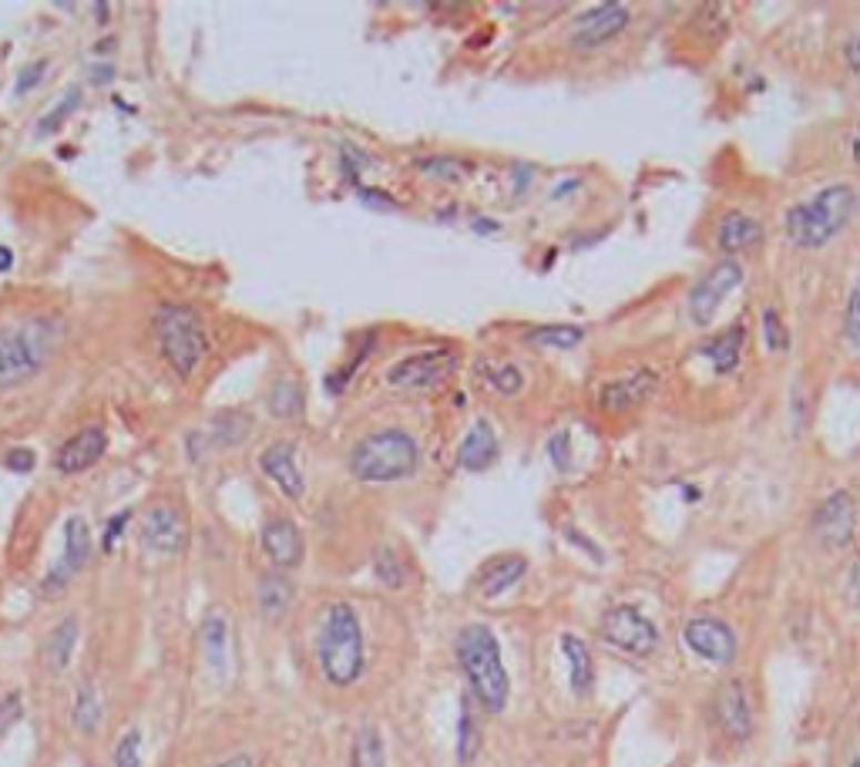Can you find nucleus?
I'll return each instance as SVG.
<instances>
[{"mask_svg": "<svg viewBox=\"0 0 860 767\" xmlns=\"http://www.w3.org/2000/svg\"><path fill=\"white\" fill-rule=\"evenodd\" d=\"M860 209V195L847 182H833L783 212V236L797 250H820L833 243Z\"/></svg>", "mask_w": 860, "mask_h": 767, "instance_id": "obj_1", "label": "nucleus"}, {"mask_svg": "<svg viewBox=\"0 0 860 767\" xmlns=\"http://www.w3.org/2000/svg\"><path fill=\"white\" fill-rule=\"evenodd\" d=\"M454 653H457L461 674H464L474 700L487 714H502L508 707V697H512V680H508V670H505V660H502L498 636L490 633L484 623H471L457 633Z\"/></svg>", "mask_w": 860, "mask_h": 767, "instance_id": "obj_2", "label": "nucleus"}, {"mask_svg": "<svg viewBox=\"0 0 860 767\" xmlns=\"http://www.w3.org/2000/svg\"><path fill=\"white\" fill-rule=\"evenodd\" d=\"M316 664L326 684L333 687H353L363 677L366 667V643L360 616L350 603L336 599L326 606L320 633H316Z\"/></svg>", "mask_w": 860, "mask_h": 767, "instance_id": "obj_3", "label": "nucleus"}, {"mask_svg": "<svg viewBox=\"0 0 860 767\" xmlns=\"http://www.w3.org/2000/svg\"><path fill=\"white\" fill-rule=\"evenodd\" d=\"M421 468V445L404 427H384L360 437L350 452V475L371 485L404 482Z\"/></svg>", "mask_w": 860, "mask_h": 767, "instance_id": "obj_4", "label": "nucleus"}, {"mask_svg": "<svg viewBox=\"0 0 860 767\" xmlns=\"http://www.w3.org/2000/svg\"><path fill=\"white\" fill-rule=\"evenodd\" d=\"M152 331H155V344L162 351V357L169 361V367L185 381L195 374V367L202 364V357L209 354V337L202 320L182 306V303H162L152 313Z\"/></svg>", "mask_w": 860, "mask_h": 767, "instance_id": "obj_5", "label": "nucleus"}, {"mask_svg": "<svg viewBox=\"0 0 860 767\" xmlns=\"http://www.w3.org/2000/svg\"><path fill=\"white\" fill-rule=\"evenodd\" d=\"M601 639L611 643L616 649L629 653V656H652L659 649V629L656 623L636 609V606H611L605 616H601Z\"/></svg>", "mask_w": 860, "mask_h": 767, "instance_id": "obj_6", "label": "nucleus"}, {"mask_svg": "<svg viewBox=\"0 0 860 767\" xmlns=\"http://www.w3.org/2000/svg\"><path fill=\"white\" fill-rule=\"evenodd\" d=\"M743 280H747L743 263H736V260H719V263H712V266L692 283V290H689L686 306H689L692 323L706 326V323L716 316V310L722 306V300L732 296L736 290L743 286Z\"/></svg>", "mask_w": 860, "mask_h": 767, "instance_id": "obj_7", "label": "nucleus"}, {"mask_svg": "<svg viewBox=\"0 0 860 767\" xmlns=\"http://www.w3.org/2000/svg\"><path fill=\"white\" fill-rule=\"evenodd\" d=\"M633 14L626 4H616V0H608V4H595L591 11L578 14L568 28V48L575 51H598L605 48L608 41H616L626 28H629Z\"/></svg>", "mask_w": 860, "mask_h": 767, "instance_id": "obj_8", "label": "nucleus"}, {"mask_svg": "<svg viewBox=\"0 0 860 767\" xmlns=\"http://www.w3.org/2000/svg\"><path fill=\"white\" fill-rule=\"evenodd\" d=\"M44 367V344L24 331H0V387H18Z\"/></svg>", "mask_w": 860, "mask_h": 767, "instance_id": "obj_9", "label": "nucleus"}, {"mask_svg": "<svg viewBox=\"0 0 860 767\" xmlns=\"http://www.w3.org/2000/svg\"><path fill=\"white\" fill-rule=\"evenodd\" d=\"M139 542L155 556H179L189 542V525L179 508L172 505H152L139 518Z\"/></svg>", "mask_w": 860, "mask_h": 767, "instance_id": "obj_10", "label": "nucleus"}, {"mask_svg": "<svg viewBox=\"0 0 860 767\" xmlns=\"http://www.w3.org/2000/svg\"><path fill=\"white\" fill-rule=\"evenodd\" d=\"M682 643L699 656V660L706 664H732L736 660V649H740V643H736V633L716 619V616H696L682 626Z\"/></svg>", "mask_w": 860, "mask_h": 767, "instance_id": "obj_11", "label": "nucleus"}, {"mask_svg": "<svg viewBox=\"0 0 860 767\" xmlns=\"http://www.w3.org/2000/svg\"><path fill=\"white\" fill-rule=\"evenodd\" d=\"M454 367H457L454 351H444V347H437V351H421V354H414V357L394 364V367L387 371V384H391V387H407V391H424V387L441 384Z\"/></svg>", "mask_w": 860, "mask_h": 767, "instance_id": "obj_12", "label": "nucleus"}, {"mask_svg": "<svg viewBox=\"0 0 860 767\" xmlns=\"http://www.w3.org/2000/svg\"><path fill=\"white\" fill-rule=\"evenodd\" d=\"M857 528V502L850 492H830L813 512V535L827 549H843Z\"/></svg>", "mask_w": 860, "mask_h": 767, "instance_id": "obj_13", "label": "nucleus"}, {"mask_svg": "<svg viewBox=\"0 0 860 767\" xmlns=\"http://www.w3.org/2000/svg\"><path fill=\"white\" fill-rule=\"evenodd\" d=\"M712 717L729 740H747L753 734V704H750V694H747L743 680H726L716 690Z\"/></svg>", "mask_w": 860, "mask_h": 767, "instance_id": "obj_14", "label": "nucleus"}, {"mask_svg": "<svg viewBox=\"0 0 860 767\" xmlns=\"http://www.w3.org/2000/svg\"><path fill=\"white\" fill-rule=\"evenodd\" d=\"M263 553L266 559L283 573V569H296L306 556V542H303V532L293 518L286 515H276L263 525Z\"/></svg>", "mask_w": 860, "mask_h": 767, "instance_id": "obj_15", "label": "nucleus"}, {"mask_svg": "<svg viewBox=\"0 0 860 767\" xmlns=\"http://www.w3.org/2000/svg\"><path fill=\"white\" fill-rule=\"evenodd\" d=\"M88 556H91V532H88V522H84L81 515H71L68 525H64V556H61V563L48 573L44 593L64 589L68 579L84 569Z\"/></svg>", "mask_w": 860, "mask_h": 767, "instance_id": "obj_16", "label": "nucleus"}, {"mask_svg": "<svg viewBox=\"0 0 860 767\" xmlns=\"http://www.w3.org/2000/svg\"><path fill=\"white\" fill-rule=\"evenodd\" d=\"M260 468L290 502H300L306 495V478H303V468L296 462V448L290 442H273L270 448H263Z\"/></svg>", "mask_w": 860, "mask_h": 767, "instance_id": "obj_17", "label": "nucleus"}, {"mask_svg": "<svg viewBox=\"0 0 860 767\" xmlns=\"http://www.w3.org/2000/svg\"><path fill=\"white\" fill-rule=\"evenodd\" d=\"M104 452H108V434H104V427H101V424H88V427H81L74 437H68V442L61 445L54 465H58L61 475H81V472H88L91 465H98Z\"/></svg>", "mask_w": 860, "mask_h": 767, "instance_id": "obj_18", "label": "nucleus"}, {"mask_svg": "<svg viewBox=\"0 0 860 767\" xmlns=\"http://www.w3.org/2000/svg\"><path fill=\"white\" fill-rule=\"evenodd\" d=\"M659 387V377L643 367V371H633L629 377H619V381H608L601 391H598V407L605 411H629L643 401H649Z\"/></svg>", "mask_w": 860, "mask_h": 767, "instance_id": "obj_19", "label": "nucleus"}, {"mask_svg": "<svg viewBox=\"0 0 860 767\" xmlns=\"http://www.w3.org/2000/svg\"><path fill=\"white\" fill-rule=\"evenodd\" d=\"M498 462V434L484 417L471 424V431L464 434V442L457 448V465L464 472H487Z\"/></svg>", "mask_w": 860, "mask_h": 767, "instance_id": "obj_20", "label": "nucleus"}, {"mask_svg": "<svg viewBox=\"0 0 860 767\" xmlns=\"http://www.w3.org/2000/svg\"><path fill=\"white\" fill-rule=\"evenodd\" d=\"M760 240H763V226L757 223L753 215H747V212H740V209L726 212L719 223H716V246H719L722 253H747V250H753Z\"/></svg>", "mask_w": 860, "mask_h": 767, "instance_id": "obj_21", "label": "nucleus"}, {"mask_svg": "<svg viewBox=\"0 0 860 767\" xmlns=\"http://www.w3.org/2000/svg\"><path fill=\"white\" fill-rule=\"evenodd\" d=\"M743 344H747V326H743V323H729L726 331H719L712 341H706V344L699 347V354L709 357L719 374H732L736 367H740Z\"/></svg>", "mask_w": 860, "mask_h": 767, "instance_id": "obj_22", "label": "nucleus"}, {"mask_svg": "<svg viewBox=\"0 0 860 767\" xmlns=\"http://www.w3.org/2000/svg\"><path fill=\"white\" fill-rule=\"evenodd\" d=\"M561 653L568 660V684L575 697H588L595 687V664H591V653L585 646V639H578L575 633L561 636Z\"/></svg>", "mask_w": 860, "mask_h": 767, "instance_id": "obj_23", "label": "nucleus"}, {"mask_svg": "<svg viewBox=\"0 0 860 767\" xmlns=\"http://www.w3.org/2000/svg\"><path fill=\"white\" fill-rule=\"evenodd\" d=\"M293 596H296V589H293V583H290V576H283L280 569L276 573H266V576H260V586H256V603H260V613L266 616V619H283L286 613H290V606H293Z\"/></svg>", "mask_w": 860, "mask_h": 767, "instance_id": "obj_24", "label": "nucleus"}, {"mask_svg": "<svg viewBox=\"0 0 860 767\" xmlns=\"http://www.w3.org/2000/svg\"><path fill=\"white\" fill-rule=\"evenodd\" d=\"M528 573V559L525 556H502L498 563H490L480 576V596L484 599H498L505 596L512 586H518Z\"/></svg>", "mask_w": 860, "mask_h": 767, "instance_id": "obj_25", "label": "nucleus"}, {"mask_svg": "<svg viewBox=\"0 0 860 767\" xmlns=\"http://www.w3.org/2000/svg\"><path fill=\"white\" fill-rule=\"evenodd\" d=\"M202 653L212 674H225L229 667V619L222 609H212L202 619Z\"/></svg>", "mask_w": 860, "mask_h": 767, "instance_id": "obj_26", "label": "nucleus"}, {"mask_svg": "<svg viewBox=\"0 0 860 767\" xmlns=\"http://www.w3.org/2000/svg\"><path fill=\"white\" fill-rule=\"evenodd\" d=\"M74 646H78V619L68 616V619H61V623L48 633V639H44V667H48L51 674H64V670L71 667Z\"/></svg>", "mask_w": 860, "mask_h": 767, "instance_id": "obj_27", "label": "nucleus"}, {"mask_svg": "<svg viewBox=\"0 0 860 767\" xmlns=\"http://www.w3.org/2000/svg\"><path fill=\"white\" fill-rule=\"evenodd\" d=\"M585 341V331L575 323H542L525 334V344L532 347H555V351H575Z\"/></svg>", "mask_w": 860, "mask_h": 767, "instance_id": "obj_28", "label": "nucleus"}, {"mask_svg": "<svg viewBox=\"0 0 860 767\" xmlns=\"http://www.w3.org/2000/svg\"><path fill=\"white\" fill-rule=\"evenodd\" d=\"M350 767H387V754H384V737L377 727H360L353 737V750H350Z\"/></svg>", "mask_w": 860, "mask_h": 767, "instance_id": "obj_29", "label": "nucleus"}, {"mask_svg": "<svg viewBox=\"0 0 860 767\" xmlns=\"http://www.w3.org/2000/svg\"><path fill=\"white\" fill-rule=\"evenodd\" d=\"M417 172H424L427 179L434 182H461L464 175L474 172L471 162L457 159V155H431V159H421L417 162Z\"/></svg>", "mask_w": 860, "mask_h": 767, "instance_id": "obj_30", "label": "nucleus"}, {"mask_svg": "<svg viewBox=\"0 0 860 767\" xmlns=\"http://www.w3.org/2000/svg\"><path fill=\"white\" fill-rule=\"evenodd\" d=\"M374 573L387 589H404L407 586V566L397 556V549H391V545H381V549L374 553Z\"/></svg>", "mask_w": 860, "mask_h": 767, "instance_id": "obj_31", "label": "nucleus"}, {"mask_svg": "<svg viewBox=\"0 0 860 767\" xmlns=\"http://www.w3.org/2000/svg\"><path fill=\"white\" fill-rule=\"evenodd\" d=\"M484 371H480V377L495 387L498 394H505V397H515L522 387H525V377H522V371L515 367V364H495V361H484L480 364Z\"/></svg>", "mask_w": 860, "mask_h": 767, "instance_id": "obj_32", "label": "nucleus"}, {"mask_svg": "<svg viewBox=\"0 0 860 767\" xmlns=\"http://www.w3.org/2000/svg\"><path fill=\"white\" fill-rule=\"evenodd\" d=\"M71 720L81 734H94L98 724H101V700L94 694V687H81L78 697H74V707H71Z\"/></svg>", "mask_w": 860, "mask_h": 767, "instance_id": "obj_33", "label": "nucleus"}, {"mask_svg": "<svg viewBox=\"0 0 860 767\" xmlns=\"http://www.w3.org/2000/svg\"><path fill=\"white\" fill-rule=\"evenodd\" d=\"M480 750V727L474 720V714L467 710V700L461 707V717H457V760L461 764H471Z\"/></svg>", "mask_w": 860, "mask_h": 767, "instance_id": "obj_34", "label": "nucleus"}, {"mask_svg": "<svg viewBox=\"0 0 860 767\" xmlns=\"http://www.w3.org/2000/svg\"><path fill=\"white\" fill-rule=\"evenodd\" d=\"M270 411H273L276 417H296V414L303 411V394H300V387L290 384V381H280V384L270 391Z\"/></svg>", "mask_w": 860, "mask_h": 767, "instance_id": "obj_35", "label": "nucleus"}, {"mask_svg": "<svg viewBox=\"0 0 860 767\" xmlns=\"http://www.w3.org/2000/svg\"><path fill=\"white\" fill-rule=\"evenodd\" d=\"M760 320H763V341H767V351L783 354V351H787V344H790V334H787V326H783L780 313H777L773 306H763Z\"/></svg>", "mask_w": 860, "mask_h": 767, "instance_id": "obj_36", "label": "nucleus"}, {"mask_svg": "<svg viewBox=\"0 0 860 767\" xmlns=\"http://www.w3.org/2000/svg\"><path fill=\"white\" fill-rule=\"evenodd\" d=\"M114 767H142V734L139 727L125 730L114 747Z\"/></svg>", "mask_w": 860, "mask_h": 767, "instance_id": "obj_37", "label": "nucleus"}, {"mask_svg": "<svg viewBox=\"0 0 860 767\" xmlns=\"http://www.w3.org/2000/svg\"><path fill=\"white\" fill-rule=\"evenodd\" d=\"M78 101H81V88H71L64 98H61V104L54 108V112H48L41 122H38V135H51L54 129H61L64 125V119L74 112V108H78Z\"/></svg>", "mask_w": 860, "mask_h": 767, "instance_id": "obj_38", "label": "nucleus"}, {"mask_svg": "<svg viewBox=\"0 0 860 767\" xmlns=\"http://www.w3.org/2000/svg\"><path fill=\"white\" fill-rule=\"evenodd\" d=\"M843 337L850 347L860 351V280L853 283L850 296H847V310H843Z\"/></svg>", "mask_w": 860, "mask_h": 767, "instance_id": "obj_39", "label": "nucleus"}, {"mask_svg": "<svg viewBox=\"0 0 860 767\" xmlns=\"http://www.w3.org/2000/svg\"><path fill=\"white\" fill-rule=\"evenodd\" d=\"M340 152H343V155H340V172H343V179L360 189V175H363L366 165H371V159H366V152H360L356 145H343Z\"/></svg>", "mask_w": 860, "mask_h": 767, "instance_id": "obj_40", "label": "nucleus"}, {"mask_svg": "<svg viewBox=\"0 0 860 767\" xmlns=\"http://www.w3.org/2000/svg\"><path fill=\"white\" fill-rule=\"evenodd\" d=\"M548 458H552V465H555L558 472H568V468H571V437H568V431H555V434L548 437Z\"/></svg>", "mask_w": 860, "mask_h": 767, "instance_id": "obj_41", "label": "nucleus"}, {"mask_svg": "<svg viewBox=\"0 0 860 767\" xmlns=\"http://www.w3.org/2000/svg\"><path fill=\"white\" fill-rule=\"evenodd\" d=\"M44 71H48V61L41 58V61H34V64H28L21 74H18V84H14V98H24L28 91H34L41 81H44Z\"/></svg>", "mask_w": 860, "mask_h": 767, "instance_id": "obj_42", "label": "nucleus"}, {"mask_svg": "<svg viewBox=\"0 0 860 767\" xmlns=\"http://www.w3.org/2000/svg\"><path fill=\"white\" fill-rule=\"evenodd\" d=\"M129 518H132V512H118V515H111V518H108V525H104V535H101V549H104V553H111L114 545L121 542V535H125V525H129Z\"/></svg>", "mask_w": 860, "mask_h": 767, "instance_id": "obj_43", "label": "nucleus"}, {"mask_svg": "<svg viewBox=\"0 0 860 767\" xmlns=\"http://www.w3.org/2000/svg\"><path fill=\"white\" fill-rule=\"evenodd\" d=\"M34 462H38V455H34L31 448H14V452H8V458H4V468L28 475V472L34 468Z\"/></svg>", "mask_w": 860, "mask_h": 767, "instance_id": "obj_44", "label": "nucleus"}, {"mask_svg": "<svg viewBox=\"0 0 860 767\" xmlns=\"http://www.w3.org/2000/svg\"><path fill=\"white\" fill-rule=\"evenodd\" d=\"M356 195H360V202H363V205H374V209H381V212L401 209V205H397V199H391L387 192H377V189H356Z\"/></svg>", "mask_w": 860, "mask_h": 767, "instance_id": "obj_45", "label": "nucleus"}, {"mask_svg": "<svg viewBox=\"0 0 860 767\" xmlns=\"http://www.w3.org/2000/svg\"><path fill=\"white\" fill-rule=\"evenodd\" d=\"M843 61H847V68L853 71V78H860V34L843 44Z\"/></svg>", "mask_w": 860, "mask_h": 767, "instance_id": "obj_46", "label": "nucleus"}, {"mask_svg": "<svg viewBox=\"0 0 860 767\" xmlns=\"http://www.w3.org/2000/svg\"><path fill=\"white\" fill-rule=\"evenodd\" d=\"M471 226H474V233H480V236H495V233H502V223H495V219H484V215L471 219Z\"/></svg>", "mask_w": 860, "mask_h": 767, "instance_id": "obj_47", "label": "nucleus"}, {"mask_svg": "<svg viewBox=\"0 0 860 767\" xmlns=\"http://www.w3.org/2000/svg\"><path fill=\"white\" fill-rule=\"evenodd\" d=\"M565 532H568V538H571V542H575V545H581V549H585V553H588V556H591V559H595V563H601V553H598V549H595V545H591V542H588V538H585V535H578V532H575V528H565Z\"/></svg>", "mask_w": 860, "mask_h": 767, "instance_id": "obj_48", "label": "nucleus"}, {"mask_svg": "<svg viewBox=\"0 0 860 767\" xmlns=\"http://www.w3.org/2000/svg\"><path fill=\"white\" fill-rule=\"evenodd\" d=\"M18 714V697H0V724H4V717H14Z\"/></svg>", "mask_w": 860, "mask_h": 767, "instance_id": "obj_49", "label": "nucleus"}, {"mask_svg": "<svg viewBox=\"0 0 860 767\" xmlns=\"http://www.w3.org/2000/svg\"><path fill=\"white\" fill-rule=\"evenodd\" d=\"M215 767H256V764H253V757L235 754V757H225V760H222V764H215Z\"/></svg>", "mask_w": 860, "mask_h": 767, "instance_id": "obj_50", "label": "nucleus"}, {"mask_svg": "<svg viewBox=\"0 0 860 767\" xmlns=\"http://www.w3.org/2000/svg\"><path fill=\"white\" fill-rule=\"evenodd\" d=\"M14 266V253L8 246H0V273H8Z\"/></svg>", "mask_w": 860, "mask_h": 767, "instance_id": "obj_51", "label": "nucleus"}, {"mask_svg": "<svg viewBox=\"0 0 860 767\" xmlns=\"http://www.w3.org/2000/svg\"><path fill=\"white\" fill-rule=\"evenodd\" d=\"M571 189H578V179H565V185H558L552 195H555V199H561V195H568Z\"/></svg>", "mask_w": 860, "mask_h": 767, "instance_id": "obj_52", "label": "nucleus"}, {"mask_svg": "<svg viewBox=\"0 0 860 767\" xmlns=\"http://www.w3.org/2000/svg\"><path fill=\"white\" fill-rule=\"evenodd\" d=\"M850 152H853V162L860 165V125H857V132H853V139H850Z\"/></svg>", "mask_w": 860, "mask_h": 767, "instance_id": "obj_53", "label": "nucleus"}, {"mask_svg": "<svg viewBox=\"0 0 860 767\" xmlns=\"http://www.w3.org/2000/svg\"><path fill=\"white\" fill-rule=\"evenodd\" d=\"M853 586L860 589V563H857V569H853Z\"/></svg>", "mask_w": 860, "mask_h": 767, "instance_id": "obj_54", "label": "nucleus"}, {"mask_svg": "<svg viewBox=\"0 0 860 767\" xmlns=\"http://www.w3.org/2000/svg\"><path fill=\"white\" fill-rule=\"evenodd\" d=\"M850 767H860V757H853V760H850Z\"/></svg>", "mask_w": 860, "mask_h": 767, "instance_id": "obj_55", "label": "nucleus"}]
</instances>
